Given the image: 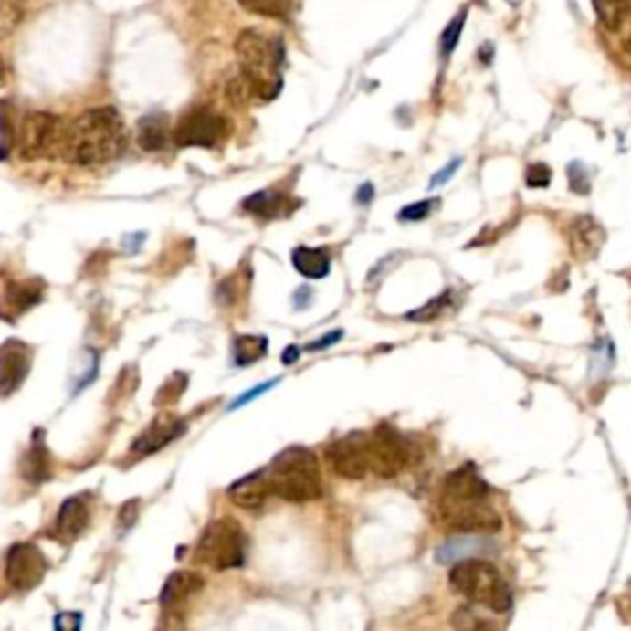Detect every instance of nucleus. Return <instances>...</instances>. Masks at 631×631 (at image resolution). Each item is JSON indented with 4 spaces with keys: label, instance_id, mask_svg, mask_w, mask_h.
<instances>
[{
    "label": "nucleus",
    "instance_id": "9b49d317",
    "mask_svg": "<svg viewBox=\"0 0 631 631\" xmlns=\"http://www.w3.org/2000/svg\"><path fill=\"white\" fill-rule=\"evenodd\" d=\"M444 523L451 531H464V533H493L500 528L499 510L491 509L486 500L474 503H444L442 506Z\"/></svg>",
    "mask_w": 631,
    "mask_h": 631
},
{
    "label": "nucleus",
    "instance_id": "dca6fc26",
    "mask_svg": "<svg viewBox=\"0 0 631 631\" xmlns=\"http://www.w3.org/2000/svg\"><path fill=\"white\" fill-rule=\"evenodd\" d=\"M185 429H188V425H185L183 419H173L165 415V417L156 419V422L148 426L146 432L133 442L131 454L133 457H148V454H156L158 449H163L165 444L175 442Z\"/></svg>",
    "mask_w": 631,
    "mask_h": 631
},
{
    "label": "nucleus",
    "instance_id": "f03ea898",
    "mask_svg": "<svg viewBox=\"0 0 631 631\" xmlns=\"http://www.w3.org/2000/svg\"><path fill=\"white\" fill-rule=\"evenodd\" d=\"M271 496H279L291 503L316 500L323 493V479L316 454L306 447H289L274 457L264 468Z\"/></svg>",
    "mask_w": 631,
    "mask_h": 631
},
{
    "label": "nucleus",
    "instance_id": "473e14b6",
    "mask_svg": "<svg viewBox=\"0 0 631 631\" xmlns=\"http://www.w3.org/2000/svg\"><path fill=\"white\" fill-rule=\"evenodd\" d=\"M432 200H422V203H412V205L402 207L400 210V220L402 222H419L425 220L426 215H429V210H432Z\"/></svg>",
    "mask_w": 631,
    "mask_h": 631
},
{
    "label": "nucleus",
    "instance_id": "20e7f679",
    "mask_svg": "<svg viewBox=\"0 0 631 631\" xmlns=\"http://www.w3.org/2000/svg\"><path fill=\"white\" fill-rule=\"evenodd\" d=\"M449 584L454 592H459L476 605H484L499 615H506L513 605V592L509 583L500 577L491 563H484V560H464L459 565L451 567Z\"/></svg>",
    "mask_w": 631,
    "mask_h": 631
},
{
    "label": "nucleus",
    "instance_id": "393cba45",
    "mask_svg": "<svg viewBox=\"0 0 631 631\" xmlns=\"http://www.w3.org/2000/svg\"><path fill=\"white\" fill-rule=\"evenodd\" d=\"M599 242H602V230L592 217H580L573 225V245L580 255H594Z\"/></svg>",
    "mask_w": 631,
    "mask_h": 631
},
{
    "label": "nucleus",
    "instance_id": "58836bf2",
    "mask_svg": "<svg viewBox=\"0 0 631 631\" xmlns=\"http://www.w3.org/2000/svg\"><path fill=\"white\" fill-rule=\"evenodd\" d=\"M341 336H343L341 331H333V333H328V338H321V341H316V343H309L306 348H309V351H321V348H328V345L338 343V341H341Z\"/></svg>",
    "mask_w": 631,
    "mask_h": 631
},
{
    "label": "nucleus",
    "instance_id": "a878e982",
    "mask_svg": "<svg viewBox=\"0 0 631 631\" xmlns=\"http://www.w3.org/2000/svg\"><path fill=\"white\" fill-rule=\"evenodd\" d=\"M592 3H594L599 20H602V25L607 30H612V33L622 30V23L626 13H629L626 8L631 5V0H592Z\"/></svg>",
    "mask_w": 631,
    "mask_h": 631
},
{
    "label": "nucleus",
    "instance_id": "f8f14e48",
    "mask_svg": "<svg viewBox=\"0 0 631 631\" xmlns=\"http://www.w3.org/2000/svg\"><path fill=\"white\" fill-rule=\"evenodd\" d=\"M33 351L23 341H5L0 345V394H13L30 375Z\"/></svg>",
    "mask_w": 631,
    "mask_h": 631
},
{
    "label": "nucleus",
    "instance_id": "b1692460",
    "mask_svg": "<svg viewBox=\"0 0 631 631\" xmlns=\"http://www.w3.org/2000/svg\"><path fill=\"white\" fill-rule=\"evenodd\" d=\"M269 351V341L264 336H237L232 341V355L237 365H252V363L262 361Z\"/></svg>",
    "mask_w": 631,
    "mask_h": 631
},
{
    "label": "nucleus",
    "instance_id": "6ab92c4d",
    "mask_svg": "<svg viewBox=\"0 0 631 631\" xmlns=\"http://www.w3.org/2000/svg\"><path fill=\"white\" fill-rule=\"evenodd\" d=\"M493 548L491 538H484V533H467L464 538H449L442 548L436 550V560L439 563H457L468 555H479V552H489Z\"/></svg>",
    "mask_w": 631,
    "mask_h": 631
},
{
    "label": "nucleus",
    "instance_id": "4c0bfd02",
    "mask_svg": "<svg viewBox=\"0 0 631 631\" xmlns=\"http://www.w3.org/2000/svg\"><path fill=\"white\" fill-rule=\"evenodd\" d=\"M82 626V616L79 615H58L55 616V629L58 631H69V629H79Z\"/></svg>",
    "mask_w": 631,
    "mask_h": 631
},
{
    "label": "nucleus",
    "instance_id": "c756f323",
    "mask_svg": "<svg viewBox=\"0 0 631 631\" xmlns=\"http://www.w3.org/2000/svg\"><path fill=\"white\" fill-rule=\"evenodd\" d=\"M464 23H467V10H461L459 16L454 17V20L447 25V30L442 33V42H439V47H442V58H449L451 52H454V47L459 45Z\"/></svg>",
    "mask_w": 631,
    "mask_h": 631
},
{
    "label": "nucleus",
    "instance_id": "c9c22d12",
    "mask_svg": "<svg viewBox=\"0 0 631 631\" xmlns=\"http://www.w3.org/2000/svg\"><path fill=\"white\" fill-rule=\"evenodd\" d=\"M277 385V380H271V383H262V385H257V387H252V390H247L242 397H237V400L232 402L230 405V410H237V407H242V405H247V402H252V400H257L259 394L262 393H269L271 387Z\"/></svg>",
    "mask_w": 631,
    "mask_h": 631
},
{
    "label": "nucleus",
    "instance_id": "0eeeda50",
    "mask_svg": "<svg viewBox=\"0 0 631 631\" xmlns=\"http://www.w3.org/2000/svg\"><path fill=\"white\" fill-rule=\"evenodd\" d=\"M370 471L383 479H393L412 459V444L397 429L380 425L370 432Z\"/></svg>",
    "mask_w": 631,
    "mask_h": 631
},
{
    "label": "nucleus",
    "instance_id": "f257e3e1",
    "mask_svg": "<svg viewBox=\"0 0 631 631\" xmlns=\"http://www.w3.org/2000/svg\"><path fill=\"white\" fill-rule=\"evenodd\" d=\"M126 126L114 107H97L67 123L62 158L74 165H101L126 148Z\"/></svg>",
    "mask_w": 631,
    "mask_h": 631
},
{
    "label": "nucleus",
    "instance_id": "79ce46f5",
    "mask_svg": "<svg viewBox=\"0 0 631 631\" xmlns=\"http://www.w3.org/2000/svg\"><path fill=\"white\" fill-rule=\"evenodd\" d=\"M622 25H626V33H624V49H626V52H629V55H631V10H629V13H626V17H624V23Z\"/></svg>",
    "mask_w": 631,
    "mask_h": 631
},
{
    "label": "nucleus",
    "instance_id": "ddd939ff",
    "mask_svg": "<svg viewBox=\"0 0 631 631\" xmlns=\"http://www.w3.org/2000/svg\"><path fill=\"white\" fill-rule=\"evenodd\" d=\"M491 486L476 474L474 467H461L447 476L442 489L444 503H474V500H489Z\"/></svg>",
    "mask_w": 631,
    "mask_h": 631
},
{
    "label": "nucleus",
    "instance_id": "1a4fd4ad",
    "mask_svg": "<svg viewBox=\"0 0 631 631\" xmlns=\"http://www.w3.org/2000/svg\"><path fill=\"white\" fill-rule=\"evenodd\" d=\"M326 459L331 468L343 479H363L370 471V436L365 432H351L328 444Z\"/></svg>",
    "mask_w": 631,
    "mask_h": 631
},
{
    "label": "nucleus",
    "instance_id": "c03bdc74",
    "mask_svg": "<svg viewBox=\"0 0 631 631\" xmlns=\"http://www.w3.org/2000/svg\"><path fill=\"white\" fill-rule=\"evenodd\" d=\"M5 82V62H3V58H0V84Z\"/></svg>",
    "mask_w": 631,
    "mask_h": 631
},
{
    "label": "nucleus",
    "instance_id": "6e6552de",
    "mask_svg": "<svg viewBox=\"0 0 631 631\" xmlns=\"http://www.w3.org/2000/svg\"><path fill=\"white\" fill-rule=\"evenodd\" d=\"M230 123L225 116H220L213 109H193L185 114L173 131V141L178 146H200L215 148L217 143L227 139Z\"/></svg>",
    "mask_w": 631,
    "mask_h": 631
},
{
    "label": "nucleus",
    "instance_id": "7c9ffc66",
    "mask_svg": "<svg viewBox=\"0 0 631 631\" xmlns=\"http://www.w3.org/2000/svg\"><path fill=\"white\" fill-rule=\"evenodd\" d=\"M17 131L13 129V116H10L8 101H0V161L5 153H10V146L16 141Z\"/></svg>",
    "mask_w": 631,
    "mask_h": 631
},
{
    "label": "nucleus",
    "instance_id": "9d476101",
    "mask_svg": "<svg viewBox=\"0 0 631 631\" xmlns=\"http://www.w3.org/2000/svg\"><path fill=\"white\" fill-rule=\"evenodd\" d=\"M47 560L33 542H17L5 558V580L13 590L30 592L45 580Z\"/></svg>",
    "mask_w": 631,
    "mask_h": 631
},
{
    "label": "nucleus",
    "instance_id": "72a5a7b5",
    "mask_svg": "<svg viewBox=\"0 0 631 631\" xmlns=\"http://www.w3.org/2000/svg\"><path fill=\"white\" fill-rule=\"evenodd\" d=\"M139 509H141L139 499H131V500H126V503H123L121 510H119V531H129V528L136 523V518H139Z\"/></svg>",
    "mask_w": 631,
    "mask_h": 631
},
{
    "label": "nucleus",
    "instance_id": "7ed1b4c3",
    "mask_svg": "<svg viewBox=\"0 0 631 631\" xmlns=\"http://www.w3.org/2000/svg\"><path fill=\"white\" fill-rule=\"evenodd\" d=\"M239 69L245 74L257 99L269 101L281 89V65H284V47L277 37H267L255 27L242 30L235 42Z\"/></svg>",
    "mask_w": 631,
    "mask_h": 631
},
{
    "label": "nucleus",
    "instance_id": "a19ab883",
    "mask_svg": "<svg viewBox=\"0 0 631 631\" xmlns=\"http://www.w3.org/2000/svg\"><path fill=\"white\" fill-rule=\"evenodd\" d=\"M373 193H375V190H373L370 183L361 185V190H358V203H361V205H368L370 200H373Z\"/></svg>",
    "mask_w": 631,
    "mask_h": 631
},
{
    "label": "nucleus",
    "instance_id": "39448f33",
    "mask_svg": "<svg viewBox=\"0 0 631 631\" xmlns=\"http://www.w3.org/2000/svg\"><path fill=\"white\" fill-rule=\"evenodd\" d=\"M195 560L213 570H235L247 560V535L235 518H217L195 545Z\"/></svg>",
    "mask_w": 631,
    "mask_h": 631
},
{
    "label": "nucleus",
    "instance_id": "bb28decb",
    "mask_svg": "<svg viewBox=\"0 0 631 631\" xmlns=\"http://www.w3.org/2000/svg\"><path fill=\"white\" fill-rule=\"evenodd\" d=\"M247 13L271 17V20H284L291 13V0H237Z\"/></svg>",
    "mask_w": 631,
    "mask_h": 631
},
{
    "label": "nucleus",
    "instance_id": "4be33fe9",
    "mask_svg": "<svg viewBox=\"0 0 631 631\" xmlns=\"http://www.w3.org/2000/svg\"><path fill=\"white\" fill-rule=\"evenodd\" d=\"M139 143L143 151H163L168 143V119L163 114L143 116L139 123Z\"/></svg>",
    "mask_w": 631,
    "mask_h": 631
},
{
    "label": "nucleus",
    "instance_id": "412c9836",
    "mask_svg": "<svg viewBox=\"0 0 631 631\" xmlns=\"http://www.w3.org/2000/svg\"><path fill=\"white\" fill-rule=\"evenodd\" d=\"M20 474L30 484H42V481H47L49 476H52L49 474V454L45 449V444H42L40 432L35 436V442L30 444V451L25 454L23 464H20Z\"/></svg>",
    "mask_w": 631,
    "mask_h": 631
},
{
    "label": "nucleus",
    "instance_id": "c85d7f7f",
    "mask_svg": "<svg viewBox=\"0 0 631 631\" xmlns=\"http://www.w3.org/2000/svg\"><path fill=\"white\" fill-rule=\"evenodd\" d=\"M185 387H188V375H185V373H175V375L168 377V383L161 387V393H158L156 397V405L158 407H163V405L178 402L181 400V394L185 393Z\"/></svg>",
    "mask_w": 631,
    "mask_h": 631
},
{
    "label": "nucleus",
    "instance_id": "2eb2a0df",
    "mask_svg": "<svg viewBox=\"0 0 631 631\" xmlns=\"http://www.w3.org/2000/svg\"><path fill=\"white\" fill-rule=\"evenodd\" d=\"M89 518H91L89 496H84V493L72 496V499H67L65 503L59 506L58 521H55V531H52V533H55V538H58L59 542L77 541V538L87 531Z\"/></svg>",
    "mask_w": 631,
    "mask_h": 631
},
{
    "label": "nucleus",
    "instance_id": "a211bd4d",
    "mask_svg": "<svg viewBox=\"0 0 631 631\" xmlns=\"http://www.w3.org/2000/svg\"><path fill=\"white\" fill-rule=\"evenodd\" d=\"M40 299L42 287L37 281H16L0 299V313L10 319V313H25L35 304H40Z\"/></svg>",
    "mask_w": 631,
    "mask_h": 631
},
{
    "label": "nucleus",
    "instance_id": "f3484780",
    "mask_svg": "<svg viewBox=\"0 0 631 631\" xmlns=\"http://www.w3.org/2000/svg\"><path fill=\"white\" fill-rule=\"evenodd\" d=\"M227 496H230L232 503L239 506V509H245V510L262 509L264 500L271 496L267 474H264V471H255V474L239 479V481H235V484L230 486Z\"/></svg>",
    "mask_w": 631,
    "mask_h": 631
},
{
    "label": "nucleus",
    "instance_id": "aec40b11",
    "mask_svg": "<svg viewBox=\"0 0 631 631\" xmlns=\"http://www.w3.org/2000/svg\"><path fill=\"white\" fill-rule=\"evenodd\" d=\"M291 262L306 279H323L331 271V255L321 247H296L291 252Z\"/></svg>",
    "mask_w": 631,
    "mask_h": 631
},
{
    "label": "nucleus",
    "instance_id": "4468645a",
    "mask_svg": "<svg viewBox=\"0 0 631 631\" xmlns=\"http://www.w3.org/2000/svg\"><path fill=\"white\" fill-rule=\"evenodd\" d=\"M203 577L188 570H178L165 580L163 590H161V609L163 615H183L190 599L203 590Z\"/></svg>",
    "mask_w": 631,
    "mask_h": 631
},
{
    "label": "nucleus",
    "instance_id": "2f4dec72",
    "mask_svg": "<svg viewBox=\"0 0 631 631\" xmlns=\"http://www.w3.org/2000/svg\"><path fill=\"white\" fill-rule=\"evenodd\" d=\"M550 178H552V173L545 163H533L528 168V175H525V181H528L531 188H548Z\"/></svg>",
    "mask_w": 631,
    "mask_h": 631
},
{
    "label": "nucleus",
    "instance_id": "cd10ccee",
    "mask_svg": "<svg viewBox=\"0 0 631 631\" xmlns=\"http://www.w3.org/2000/svg\"><path fill=\"white\" fill-rule=\"evenodd\" d=\"M25 0H0V40H5L16 33L17 25L23 23Z\"/></svg>",
    "mask_w": 631,
    "mask_h": 631
},
{
    "label": "nucleus",
    "instance_id": "5701e85b",
    "mask_svg": "<svg viewBox=\"0 0 631 631\" xmlns=\"http://www.w3.org/2000/svg\"><path fill=\"white\" fill-rule=\"evenodd\" d=\"M242 207L257 217H279L287 210V195H281L277 190H259L255 195L247 197Z\"/></svg>",
    "mask_w": 631,
    "mask_h": 631
},
{
    "label": "nucleus",
    "instance_id": "423d86ee",
    "mask_svg": "<svg viewBox=\"0 0 631 631\" xmlns=\"http://www.w3.org/2000/svg\"><path fill=\"white\" fill-rule=\"evenodd\" d=\"M67 121L47 111H33L17 126V146L25 161L62 156Z\"/></svg>",
    "mask_w": 631,
    "mask_h": 631
},
{
    "label": "nucleus",
    "instance_id": "f704fd0d",
    "mask_svg": "<svg viewBox=\"0 0 631 631\" xmlns=\"http://www.w3.org/2000/svg\"><path fill=\"white\" fill-rule=\"evenodd\" d=\"M449 296L451 294H444V296H439L436 301H429V304L425 306V309H419V311H410L407 313V319L410 321H432L436 316V313L442 311V306L449 301Z\"/></svg>",
    "mask_w": 631,
    "mask_h": 631
},
{
    "label": "nucleus",
    "instance_id": "ea45409f",
    "mask_svg": "<svg viewBox=\"0 0 631 631\" xmlns=\"http://www.w3.org/2000/svg\"><path fill=\"white\" fill-rule=\"evenodd\" d=\"M309 304H311V291H309V289H299V291H296L294 306L296 309H304V306Z\"/></svg>",
    "mask_w": 631,
    "mask_h": 631
},
{
    "label": "nucleus",
    "instance_id": "e433bc0d",
    "mask_svg": "<svg viewBox=\"0 0 631 631\" xmlns=\"http://www.w3.org/2000/svg\"><path fill=\"white\" fill-rule=\"evenodd\" d=\"M459 165H461V158H454L451 163L444 165L442 171L435 173V178L429 181V188H439V185H444V183L449 181V178H451V175H454V173L459 171Z\"/></svg>",
    "mask_w": 631,
    "mask_h": 631
},
{
    "label": "nucleus",
    "instance_id": "37998d69",
    "mask_svg": "<svg viewBox=\"0 0 631 631\" xmlns=\"http://www.w3.org/2000/svg\"><path fill=\"white\" fill-rule=\"evenodd\" d=\"M281 361H284V365H291V363L299 361V348H296V345H289L287 351H284V355H281Z\"/></svg>",
    "mask_w": 631,
    "mask_h": 631
}]
</instances>
